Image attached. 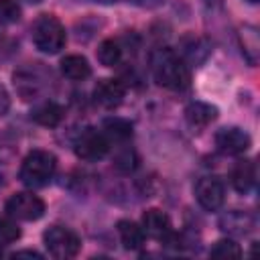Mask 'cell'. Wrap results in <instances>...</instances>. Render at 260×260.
I'll use <instances>...</instances> for the list:
<instances>
[{
  "label": "cell",
  "instance_id": "obj_1",
  "mask_svg": "<svg viewBox=\"0 0 260 260\" xmlns=\"http://www.w3.org/2000/svg\"><path fill=\"white\" fill-rule=\"evenodd\" d=\"M150 71L158 85L167 89H185L189 85V67L183 59L167 47L156 49L150 55Z\"/></svg>",
  "mask_w": 260,
  "mask_h": 260
},
{
  "label": "cell",
  "instance_id": "obj_2",
  "mask_svg": "<svg viewBox=\"0 0 260 260\" xmlns=\"http://www.w3.org/2000/svg\"><path fill=\"white\" fill-rule=\"evenodd\" d=\"M55 169H57V158L53 152L49 150H30L22 165H20V171H18V177L20 181L26 185V187H45L53 175H55Z\"/></svg>",
  "mask_w": 260,
  "mask_h": 260
},
{
  "label": "cell",
  "instance_id": "obj_3",
  "mask_svg": "<svg viewBox=\"0 0 260 260\" xmlns=\"http://www.w3.org/2000/svg\"><path fill=\"white\" fill-rule=\"evenodd\" d=\"M30 35H32L35 47H37L41 53H47V55L59 53V51L63 49V45H65V39H67L63 24H61L59 18L53 16V14H43V16H39V18L32 22Z\"/></svg>",
  "mask_w": 260,
  "mask_h": 260
},
{
  "label": "cell",
  "instance_id": "obj_4",
  "mask_svg": "<svg viewBox=\"0 0 260 260\" xmlns=\"http://www.w3.org/2000/svg\"><path fill=\"white\" fill-rule=\"evenodd\" d=\"M43 242H45V248L49 250L51 256L55 258H73L77 256L79 248H81V242L77 238L75 232H71L69 228H63V225H53L49 228L45 234H43Z\"/></svg>",
  "mask_w": 260,
  "mask_h": 260
},
{
  "label": "cell",
  "instance_id": "obj_5",
  "mask_svg": "<svg viewBox=\"0 0 260 260\" xmlns=\"http://www.w3.org/2000/svg\"><path fill=\"white\" fill-rule=\"evenodd\" d=\"M110 146L108 136L98 128H85L73 140V150L81 160H100L108 154Z\"/></svg>",
  "mask_w": 260,
  "mask_h": 260
},
{
  "label": "cell",
  "instance_id": "obj_6",
  "mask_svg": "<svg viewBox=\"0 0 260 260\" xmlns=\"http://www.w3.org/2000/svg\"><path fill=\"white\" fill-rule=\"evenodd\" d=\"M6 213L20 221H37L45 213V201L32 193H14L6 201Z\"/></svg>",
  "mask_w": 260,
  "mask_h": 260
},
{
  "label": "cell",
  "instance_id": "obj_7",
  "mask_svg": "<svg viewBox=\"0 0 260 260\" xmlns=\"http://www.w3.org/2000/svg\"><path fill=\"white\" fill-rule=\"evenodd\" d=\"M177 55L183 59V63L187 67H199L211 55V43L199 35H185L179 41V53Z\"/></svg>",
  "mask_w": 260,
  "mask_h": 260
},
{
  "label": "cell",
  "instance_id": "obj_8",
  "mask_svg": "<svg viewBox=\"0 0 260 260\" xmlns=\"http://www.w3.org/2000/svg\"><path fill=\"white\" fill-rule=\"evenodd\" d=\"M195 197H197V201L203 209L217 211L223 205V199H225L223 183L215 177H201L195 183Z\"/></svg>",
  "mask_w": 260,
  "mask_h": 260
},
{
  "label": "cell",
  "instance_id": "obj_9",
  "mask_svg": "<svg viewBox=\"0 0 260 260\" xmlns=\"http://www.w3.org/2000/svg\"><path fill=\"white\" fill-rule=\"evenodd\" d=\"M250 134L238 126H225L215 132V146L223 154H244L250 148Z\"/></svg>",
  "mask_w": 260,
  "mask_h": 260
},
{
  "label": "cell",
  "instance_id": "obj_10",
  "mask_svg": "<svg viewBox=\"0 0 260 260\" xmlns=\"http://www.w3.org/2000/svg\"><path fill=\"white\" fill-rule=\"evenodd\" d=\"M142 230H144V236H150L152 240H158V242H173V238H175L169 215L156 207L144 211Z\"/></svg>",
  "mask_w": 260,
  "mask_h": 260
},
{
  "label": "cell",
  "instance_id": "obj_11",
  "mask_svg": "<svg viewBox=\"0 0 260 260\" xmlns=\"http://www.w3.org/2000/svg\"><path fill=\"white\" fill-rule=\"evenodd\" d=\"M217 225H219V230H221L223 234L234 236V238H242V236H248V234L254 230L256 221H254V217H252L248 211L232 209V211H225V213L219 217Z\"/></svg>",
  "mask_w": 260,
  "mask_h": 260
},
{
  "label": "cell",
  "instance_id": "obj_12",
  "mask_svg": "<svg viewBox=\"0 0 260 260\" xmlns=\"http://www.w3.org/2000/svg\"><path fill=\"white\" fill-rule=\"evenodd\" d=\"M126 93V85L120 79H100L98 85L93 87V100L95 104H100L102 108H118L124 100Z\"/></svg>",
  "mask_w": 260,
  "mask_h": 260
},
{
  "label": "cell",
  "instance_id": "obj_13",
  "mask_svg": "<svg viewBox=\"0 0 260 260\" xmlns=\"http://www.w3.org/2000/svg\"><path fill=\"white\" fill-rule=\"evenodd\" d=\"M45 75L39 69H18L14 73V87L22 100H35L45 87Z\"/></svg>",
  "mask_w": 260,
  "mask_h": 260
},
{
  "label": "cell",
  "instance_id": "obj_14",
  "mask_svg": "<svg viewBox=\"0 0 260 260\" xmlns=\"http://www.w3.org/2000/svg\"><path fill=\"white\" fill-rule=\"evenodd\" d=\"M217 118V108L207 102H191L185 108V120L193 128H205Z\"/></svg>",
  "mask_w": 260,
  "mask_h": 260
},
{
  "label": "cell",
  "instance_id": "obj_15",
  "mask_svg": "<svg viewBox=\"0 0 260 260\" xmlns=\"http://www.w3.org/2000/svg\"><path fill=\"white\" fill-rule=\"evenodd\" d=\"M256 183V165L248 158L238 160L236 167L232 169V185L238 193H248L252 191Z\"/></svg>",
  "mask_w": 260,
  "mask_h": 260
},
{
  "label": "cell",
  "instance_id": "obj_16",
  "mask_svg": "<svg viewBox=\"0 0 260 260\" xmlns=\"http://www.w3.org/2000/svg\"><path fill=\"white\" fill-rule=\"evenodd\" d=\"M240 39V47H242V55L244 59L254 67L258 63L260 57V39H258V28L252 24H244L238 32Z\"/></svg>",
  "mask_w": 260,
  "mask_h": 260
},
{
  "label": "cell",
  "instance_id": "obj_17",
  "mask_svg": "<svg viewBox=\"0 0 260 260\" xmlns=\"http://www.w3.org/2000/svg\"><path fill=\"white\" fill-rule=\"evenodd\" d=\"M30 118L41 124V126H57L61 120H63V108L57 104V102H51V100H45L41 104H37L32 110H30Z\"/></svg>",
  "mask_w": 260,
  "mask_h": 260
},
{
  "label": "cell",
  "instance_id": "obj_18",
  "mask_svg": "<svg viewBox=\"0 0 260 260\" xmlns=\"http://www.w3.org/2000/svg\"><path fill=\"white\" fill-rule=\"evenodd\" d=\"M61 73L71 81H83L91 75V65L81 55H65L61 59Z\"/></svg>",
  "mask_w": 260,
  "mask_h": 260
},
{
  "label": "cell",
  "instance_id": "obj_19",
  "mask_svg": "<svg viewBox=\"0 0 260 260\" xmlns=\"http://www.w3.org/2000/svg\"><path fill=\"white\" fill-rule=\"evenodd\" d=\"M116 230H118V236H120V242L126 250H138L142 248L144 244V230L142 225L130 221V219H120L116 223Z\"/></svg>",
  "mask_w": 260,
  "mask_h": 260
},
{
  "label": "cell",
  "instance_id": "obj_20",
  "mask_svg": "<svg viewBox=\"0 0 260 260\" xmlns=\"http://www.w3.org/2000/svg\"><path fill=\"white\" fill-rule=\"evenodd\" d=\"M102 132L108 136L110 144L112 142H120L124 144L130 136H132V124L124 118H118V116H112V118H106L102 122Z\"/></svg>",
  "mask_w": 260,
  "mask_h": 260
},
{
  "label": "cell",
  "instance_id": "obj_21",
  "mask_svg": "<svg viewBox=\"0 0 260 260\" xmlns=\"http://www.w3.org/2000/svg\"><path fill=\"white\" fill-rule=\"evenodd\" d=\"M98 61L106 67H114L122 61V45L116 39H106L98 47Z\"/></svg>",
  "mask_w": 260,
  "mask_h": 260
},
{
  "label": "cell",
  "instance_id": "obj_22",
  "mask_svg": "<svg viewBox=\"0 0 260 260\" xmlns=\"http://www.w3.org/2000/svg\"><path fill=\"white\" fill-rule=\"evenodd\" d=\"M20 238V228L16 225L14 217L0 215V246H8Z\"/></svg>",
  "mask_w": 260,
  "mask_h": 260
},
{
  "label": "cell",
  "instance_id": "obj_23",
  "mask_svg": "<svg viewBox=\"0 0 260 260\" xmlns=\"http://www.w3.org/2000/svg\"><path fill=\"white\" fill-rule=\"evenodd\" d=\"M209 254L215 256V258H240V256H242V248H240L234 240H228V238H225V240L215 242V244L211 246Z\"/></svg>",
  "mask_w": 260,
  "mask_h": 260
},
{
  "label": "cell",
  "instance_id": "obj_24",
  "mask_svg": "<svg viewBox=\"0 0 260 260\" xmlns=\"http://www.w3.org/2000/svg\"><path fill=\"white\" fill-rule=\"evenodd\" d=\"M20 6L16 0H0V22L2 24H14L20 20Z\"/></svg>",
  "mask_w": 260,
  "mask_h": 260
},
{
  "label": "cell",
  "instance_id": "obj_25",
  "mask_svg": "<svg viewBox=\"0 0 260 260\" xmlns=\"http://www.w3.org/2000/svg\"><path fill=\"white\" fill-rule=\"evenodd\" d=\"M114 165H116L118 171H122V173H130V171L136 167L134 150L128 148V146H120L118 152L114 154Z\"/></svg>",
  "mask_w": 260,
  "mask_h": 260
},
{
  "label": "cell",
  "instance_id": "obj_26",
  "mask_svg": "<svg viewBox=\"0 0 260 260\" xmlns=\"http://www.w3.org/2000/svg\"><path fill=\"white\" fill-rule=\"evenodd\" d=\"M10 110V95L6 91V87L0 83V118Z\"/></svg>",
  "mask_w": 260,
  "mask_h": 260
},
{
  "label": "cell",
  "instance_id": "obj_27",
  "mask_svg": "<svg viewBox=\"0 0 260 260\" xmlns=\"http://www.w3.org/2000/svg\"><path fill=\"white\" fill-rule=\"evenodd\" d=\"M14 256H30V258H41L39 252L35 250H20V252H14Z\"/></svg>",
  "mask_w": 260,
  "mask_h": 260
},
{
  "label": "cell",
  "instance_id": "obj_28",
  "mask_svg": "<svg viewBox=\"0 0 260 260\" xmlns=\"http://www.w3.org/2000/svg\"><path fill=\"white\" fill-rule=\"evenodd\" d=\"M128 2H134V4H146L148 0H128Z\"/></svg>",
  "mask_w": 260,
  "mask_h": 260
},
{
  "label": "cell",
  "instance_id": "obj_29",
  "mask_svg": "<svg viewBox=\"0 0 260 260\" xmlns=\"http://www.w3.org/2000/svg\"><path fill=\"white\" fill-rule=\"evenodd\" d=\"M95 2H102V4H112V2H116V0H95Z\"/></svg>",
  "mask_w": 260,
  "mask_h": 260
},
{
  "label": "cell",
  "instance_id": "obj_30",
  "mask_svg": "<svg viewBox=\"0 0 260 260\" xmlns=\"http://www.w3.org/2000/svg\"><path fill=\"white\" fill-rule=\"evenodd\" d=\"M26 2H30V4H37V2H41V0H26Z\"/></svg>",
  "mask_w": 260,
  "mask_h": 260
},
{
  "label": "cell",
  "instance_id": "obj_31",
  "mask_svg": "<svg viewBox=\"0 0 260 260\" xmlns=\"http://www.w3.org/2000/svg\"><path fill=\"white\" fill-rule=\"evenodd\" d=\"M248 2H252V4H256V2H258V0H248Z\"/></svg>",
  "mask_w": 260,
  "mask_h": 260
}]
</instances>
